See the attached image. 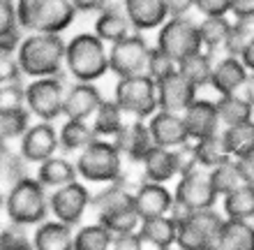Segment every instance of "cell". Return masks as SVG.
Wrapping results in <instances>:
<instances>
[{"label": "cell", "instance_id": "cell-1", "mask_svg": "<svg viewBox=\"0 0 254 250\" xmlns=\"http://www.w3.org/2000/svg\"><path fill=\"white\" fill-rule=\"evenodd\" d=\"M67 44L61 40V35L54 33H35L19 47V65L21 72L35 79L58 77L65 63Z\"/></svg>", "mask_w": 254, "mask_h": 250}, {"label": "cell", "instance_id": "cell-2", "mask_svg": "<svg viewBox=\"0 0 254 250\" xmlns=\"http://www.w3.org/2000/svg\"><path fill=\"white\" fill-rule=\"evenodd\" d=\"M93 206L97 213V223L104 225L114 237L139 232L141 218L134 202V192L127 190L125 185L111 183L93 199Z\"/></svg>", "mask_w": 254, "mask_h": 250}, {"label": "cell", "instance_id": "cell-3", "mask_svg": "<svg viewBox=\"0 0 254 250\" xmlns=\"http://www.w3.org/2000/svg\"><path fill=\"white\" fill-rule=\"evenodd\" d=\"M65 63L69 75L81 83H93L111 72L109 70V51L104 42L95 33H79L67 42Z\"/></svg>", "mask_w": 254, "mask_h": 250}, {"label": "cell", "instance_id": "cell-4", "mask_svg": "<svg viewBox=\"0 0 254 250\" xmlns=\"http://www.w3.org/2000/svg\"><path fill=\"white\" fill-rule=\"evenodd\" d=\"M19 26L30 33H63L72 26L76 7L72 0H19Z\"/></svg>", "mask_w": 254, "mask_h": 250}, {"label": "cell", "instance_id": "cell-5", "mask_svg": "<svg viewBox=\"0 0 254 250\" xmlns=\"http://www.w3.org/2000/svg\"><path fill=\"white\" fill-rule=\"evenodd\" d=\"M49 197L44 192V185L30 176H23L14 190L9 192L5 202V211L9 220L16 225H42L49 213Z\"/></svg>", "mask_w": 254, "mask_h": 250}, {"label": "cell", "instance_id": "cell-6", "mask_svg": "<svg viewBox=\"0 0 254 250\" xmlns=\"http://www.w3.org/2000/svg\"><path fill=\"white\" fill-rule=\"evenodd\" d=\"M125 158L114 142L97 137L93 144H88L83 153L76 160V171H79L86 181L93 183H116L118 176L123 174V163Z\"/></svg>", "mask_w": 254, "mask_h": 250}, {"label": "cell", "instance_id": "cell-7", "mask_svg": "<svg viewBox=\"0 0 254 250\" xmlns=\"http://www.w3.org/2000/svg\"><path fill=\"white\" fill-rule=\"evenodd\" d=\"M157 30H160L157 33V49L164 51L169 58H174L176 63L203 51L199 23H194L188 16H169Z\"/></svg>", "mask_w": 254, "mask_h": 250}, {"label": "cell", "instance_id": "cell-8", "mask_svg": "<svg viewBox=\"0 0 254 250\" xmlns=\"http://www.w3.org/2000/svg\"><path fill=\"white\" fill-rule=\"evenodd\" d=\"M114 100L125 114H132L139 121L150 118L160 109L157 107V82L148 75L118 79Z\"/></svg>", "mask_w": 254, "mask_h": 250}, {"label": "cell", "instance_id": "cell-9", "mask_svg": "<svg viewBox=\"0 0 254 250\" xmlns=\"http://www.w3.org/2000/svg\"><path fill=\"white\" fill-rule=\"evenodd\" d=\"M227 218H222L215 209L190 213L183 223H178L176 248L181 250H208L217 244L220 230Z\"/></svg>", "mask_w": 254, "mask_h": 250}, {"label": "cell", "instance_id": "cell-10", "mask_svg": "<svg viewBox=\"0 0 254 250\" xmlns=\"http://www.w3.org/2000/svg\"><path fill=\"white\" fill-rule=\"evenodd\" d=\"M148 56H150L148 40L141 33H132L125 40L111 44V49H109V70L118 79L146 75Z\"/></svg>", "mask_w": 254, "mask_h": 250}, {"label": "cell", "instance_id": "cell-11", "mask_svg": "<svg viewBox=\"0 0 254 250\" xmlns=\"http://www.w3.org/2000/svg\"><path fill=\"white\" fill-rule=\"evenodd\" d=\"M65 86L61 79L47 77L35 79L30 86H26V104L28 111L35 114L40 121L51 123L65 111Z\"/></svg>", "mask_w": 254, "mask_h": 250}, {"label": "cell", "instance_id": "cell-12", "mask_svg": "<svg viewBox=\"0 0 254 250\" xmlns=\"http://www.w3.org/2000/svg\"><path fill=\"white\" fill-rule=\"evenodd\" d=\"M174 199L181 206H185L190 213H196V211L215 209L220 195H217L208 171L201 169V171H194V174H188V176H178Z\"/></svg>", "mask_w": 254, "mask_h": 250}, {"label": "cell", "instance_id": "cell-13", "mask_svg": "<svg viewBox=\"0 0 254 250\" xmlns=\"http://www.w3.org/2000/svg\"><path fill=\"white\" fill-rule=\"evenodd\" d=\"M93 204V197L88 192L86 185L81 183H67L63 188H58L54 195L49 197V206L54 211V216L65 225H76L83 218L86 209Z\"/></svg>", "mask_w": 254, "mask_h": 250}, {"label": "cell", "instance_id": "cell-14", "mask_svg": "<svg viewBox=\"0 0 254 250\" xmlns=\"http://www.w3.org/2000/svg\"><path fill=\"white\" fill-rule=\"evenodd\" d=\"M183 121L188 128V135L192 142L206 139V137H215L222 132V121L217 114L215 102L196 97L185 111H183Z\"/></svg>", "mask_w": 254, "mask_h": 250}, {"label": "cell", "instance_id": "cell-15", "mask_svg": "<svg viewBox=\"0 0 254 250\" xmlns=\"http://www.w3.org/2000/svg\"><path fill=\"white\" fill-rule=\"evenodd\" d=\"M196 90L185 77L176 70L169 77L157 82V107L162 111H174V114H183L185 109L196 100Z\"/></svg>", "mask_w": 254, "mask_h": 250}, {"label": "cell", "instance_id": "cell-16", "mask_svg": "<svg viewBox=\"0 0 254 250\" xmlns=\"http://www.w3.org/2000/svg\"><path fill=\"white\" fill-rule=\"evenodd\" d=\"M148 130L153 137L155 146H164V149H178L183 144L192 142L183 121V114H174V111H162L157 109L150 118H148Z\"/></svg>", "mask_w": 254, "mask_h": 250}, {"label": "cell", "instance_id": "cell-17", "mask_svg": "<svg viewBox=\"0 0 254 250\" xmlns=\"http://www.w3.org/2000/svg\"><path fill=\"white\" fill-rule=\"evenodd\" d=\"M58 135L51 123H35L28 128V132L21 137V158L26 163H44L49 158H54L56 149H58Z\"/></svg>", "mask_w": 254, "mask_h": 250}, {"label": "cell", "instance_id": "cell-18", "mask_svg": "<svg viewBox=\"0 0 254 250\" xmlns=\"http://www.w3.org/2000/svg\"><path fill=\"white\" fill-rule=\"evenodd\" d=\"M134 202H136V211H139L141 220L169 216V211L174 206V192L164 183L143 181L134 190Z\"/></svg>", "mask_w": 254, "mask_h": 250}, {"label": "cell", "instance_id": "cell-19", "mask_svg": "<svg viewBox=\"0 0 254 250\" xmlns=\"http://www.w3.org/2000/svg\"><path fill=\"white\" fill-rule=\"evenodd\" d=\"M114 144L127 163H141L148 151L155 146L150 130H148V123L139 121V118L132 123H125L121 132L114 137Z\"/></svg>", "mask_w": 254, "mask_h": 250}, {"label": "cell", "instance_id": "cell-20", "mask_svg": "<svg viewBox=\"0 0 254 250\" xmlns=\"http://www.w3.org/2000/svg\"><path fill=\"white\" fill-rule=\"evenodd\" d=\"M248 77H250V70L243 65V61L238 56H222L220 61H215L210 88L217 95L241 93L245 82H248Z\"/></svg>", "mask_w": 254, "mask_h": 250}, {"label": "cell", "instance_id": "cell-21", "mask_svg": "<svg viewBox=\"0 0 254 250\" xmlns=\"http://www.w3.org/2000/svg\"><path fill=\"white\" fill-rule=\"evenodd\" d=\"M102 102H104V97L97 90V86L79 82L67 90L63 114L67 116V121H88L90 116H95V111L100 109Z\"/></svg>", "mask_w": 254, "mask_h": 250}, {"label": "cell", "instance_id": "cell-22", "mask_svg": "<svg viewBox=\"0 0 254 250\" xmlns=\"http://www.w3.org/2000/svg\"><path fill=\"white\" fill-rule=\"evenodd\" d=\"M125 14L134 30H155L169 19L167 0H125Z\"/></svg>", "mask_w": 254, "mask_h": 250}, {"label": "cell", "instance_id": "cell-23", "mask_svg": "<svg viewBox=\"0 0 254 250\" xmlns=\"http://www.w3.org/2000/svg\"><path fill=\"white\" fill-rule=\"evenodd\" d=\"M141 169L146 181L153 183H164L167 185L171 178L178 176V167H176V153L174 149H164V146H153L146 153V158L141 160Z\"/></svg>", "mask_w": 254, "mask_h": 250}, {"label": "cell", "instance_id": "cell-24", "mask_svg": "<svg viewBox=\"0 0 254 250\" xmlns=\"http://www.w3.org/2000/svg\"><path fill=\"white\" fill-rule=\"evenodd\" d=\"M217 250H254V220L227 218L217 237Z\"/></svg>", "mask_w": 254, "mask_h": 250}, {"label": "cell", "instance_id": "cell-25", "mask_svg": "<svg viewBox=\"0 0 254 250\" xmlns=\"http://www.w3.org/2000/svg\"><path fill=\"white\" fill-rule=\"evenodd\" d=\"M139 237L164 250H171L176 248V239H178V223L171 216L148 218V220H141Z\"/></svg>", "mask_w": 254, "mask_h": 250}, {"label": "cell", "instance_id": "cell-26", "mask_svg": "<svg viewBox=\"0 0 254 250\" xmlns=\"http://www.w3.org/2000/svg\"><path fill=\"white\" fill-rule=\"evenodd\" d=\"M33 246L35 250H74V234L69 225L61 220L42 223L33 237Z\"/></svg>", "mask_w": 254, "mask_h": 250}, {"label": "cell", "instance_id": "cell-27", "mask_svg": "<svg viewBox=\"0 0 254 250\" xmlns=\"http://www.w3.org/2000/svg\"><path fill=\"white\" fill-rule=\"evenodd\" d=\"M215 107H217V114H220L222 128L238 125V123H248L254 118V104L243 93L220 95V97L215 100Z\"/></svg>", "mask_w": 254, "mask_h": 250}, {"label": "cell", "instance_id": "cell-28", "mask_svg": "<svg viewBox=\"0 0 254 250\" xmlns=\"http://www.w3.org/2000/svg\"><path fill=\"white\" fill-rule=\"evenodd\" d=\"M213 70H215L213 51H199V54H192L178 63V72H181L194 88L210 86Z\"/></svg>", "mask_w": 254, "mask_h": 250}, {"label": "cell", "instance_id": "cell-29", "mask_svg": "<svg viewBox=\"0 0 254 250\" xmlns=\"http://www.w3.org/2000/svg\"><path fill=\"white\" fill-rule=\"evenodd\" d=\"M224 216L231 220H254V183H243L222 197Z\"/></svg>", "mask_w": 254, "mask_h": 250}, {"label": "cell", "instance_id": "cell-30", "mask_svg": "<svg viewBox=\"0 0 254 250\" xmlns=\"http://www.w3.org/2000/svg\"><path fill=\"white\" fill-rule=\"evenodd\" d=\"M222 139L227 144V151L231 158H245L254 153V118L248 123L222 128Z\"/></svg>", "mask_w": 254, "mask_h": 250}, {"label": "cell", "instance_id": "cell-31", "mask_svg": "<svg viewBox=\"0 0 254 250\" xmlns=\"http://www.w3.org/2000/svg\"><path fill=\"white\" fill-rule=\"evenodd\" d=\"M76 167L72 163H67L65 158H49L40 165L37 169V181L44 188H63L67 183L76 181Z\"/></svg>", "mask_w": 254, "mask_h": 250}, {"label": "cell", "instance_id": "cell-32", "mask_svg": "<svg viewBox=\"0 0 254 250\" xmlns=\"http://www.w3.org/2000/svg\"><path fill=\"white\" fill-rule=\"evenodd\" d=\"M123 116H125V111L118 107V102H116V100L114 102H111V100H104L100 104V109L95 111V118H93L95 135L102 137V139L116 137L123 130V125H125Z\"/></svg>", "mask_w": 254, "mask_h": 250}, {"label": "cell", "instance_id": "cell-33", "mask_svg": "<svg viewBox=\"0 0 254 250\" xmlns=\"http://www.w3.org/2000/svg\"><path fill=\"white\" fill-rule=\"evenodd\" d=\"M132 23L127 19V14H109L102 12L95 21V35L100 37L102 42H109V44H116V42L125 40L132 35Z\"/></svg>", "mask_w": 254, "mask_h": 250}, {"label": "cell", "instance_id": "cell-34", "mask_svg": "<svg viewBox=\"0 0 254 250\" xmlns=\"http://www.w3.org/2000/svg\"><path fill=\"white\" fill-rule=\"evenodd\" d=\"M208 176H210V181H213V185L220 197L229 195V192L236 188H241L243 183H250L248 178H245V174H243V169L236 158H229L227 163H222L215 169H210Z\"/></svg>", "mask_w": 254, "mask_h": 250}, {"label": "cell", "instance_id": "cell-35", "mask_svg": "<svg viewBox=\"0 0 254 250\" xmlns=\"http://www.w3.org/2000/svg\"><path fill=\"white\" fill-rule=\"evenodd\" d=\"M231 23L234 21H229V16H203L199 23V35L201 42H203V49H208V51L224 49Z\"/></svg>", "mask_w": 254, "mask_h": 250}, {"label": "cell", "instance_id": "cell-36", "mask_svg": "<svg viewBox=\"0 0 254 250\" xmlns=\"http://www.w3.org/2000/svg\"><path fill=\"white\" fill-rule=\"evenodd\" d=\"M194 151H196V160H199L201 169H215L217 165L227 163L229 158V151H227V144L222 139V132L215 137H206V139H199V142H194Z\"/></svg>", "mask_w": 254, "mask_h": 250}, {"label": "cell", "instance_id": "cell-37", "mask_svg": "<svg viewBox=\"0 0 254 250\" xmlns=\"http://www.w3.org/2000/svg\"><path fill=\"white\" fill-rule=\"evenodd\" d=\"M58 139H61L63 149L69 153V151L86 149L88 144H93L97 139V135H95L93 125H88V121H67L63 125Z\"/></svg>", "mask_w": 254, "mask_h": 250}, {"label": "cell", "instance_id": "cell-38", "mask_svg": "<svg viewBox=\"0 0 254 250\" xmlns=\"http://www.w3.org/2000/svg\"><path fill=\"white\" fill-rule=\"evenodd\" d=\"M114 244V234L104 225H86L74 234V250H109Z\"/></svg>", "mask_w": 254, "mask_h": 250}, {"label": "cell", "instance_id": "cell-39", "mask_svg": "<svg viewBox=\"0 0 254 250\" xmlns=\"http://www.w3.org/2000/svg\"><path fill=\"white\" fill-rule=\"evenodd\" d=\"M254 37V21H241V19H234L231 23V30H229V37H227V44H224V54L227 56H238L245 51L250 42Z\"/></svg>", "mask_w": 254, "mask_h": 250}, {"label": "cell", "instance_id": "cell-40", "mask_svg": "<svg viewBox=\"0 0 254 250\" xmlns=\"http://www.w3.org/2000/svg\"><path fill=\"white\" fill-rule=\"evenodd\" d=\"M19 49L14 47V40H0V86L19 82Z\"/></svg>", "mask_w": 254, "mask_h": 250}, {"label": "cell", "instance_id": "cell-41", "mask_svg": "<svg viewBox=\"0 0 254 250\" xmlns=\"http://www.w3.org/2000/svg\"><path fill=\"white\" fill-rule=\"evenodd\" d=\"M0 250H35V246L30 244L23 225H7L0 230Z\"/></svg>", "mask_w": 254, "mask_h": 250}, {"label": "cell", "instance_id": "cell-42", "mask_svg": "<svg viewBox=\"0 0 254 250\" xmlns=\"http://www.w3.org/2000/svg\"><path fill=\"white\" fill-rule=\"evenodd\" d=\"M176 70H178V63H176L174 58H169V56L164 54V51H160L157 47L150 49V56H148V68H146V75L150 77V79L160 82V79L169 77L171 72H176Z\"/></svg>", "mask_w": 254, "mask_h": 250}, {"label": "cell", "instance_id": "cell-43", "mask_svg": "<svg viewBox=\"0 0 254 250\" xmlns=\"http://www.w3.org/2000/svg\"><path fill=\"white\" fill-rule=\"evenodd\" d=\"M26 104V88H21L19 82L2 83L0 86V114H9Z\"/></svg>", "mask_w": 254, "mask_h": 250}, {"label": "cell", "instance_id": "cell-44", "mask_svg": "<svg viewBox=\"0 0 254 250\" xmlns=\"http://www.w3.org/2000/svg\"><path fill=\"white\" fill-rule=\"evenodd\" d=\"M19 14L12 0H0V40H16Z\"/></svg>", "mask_w": 254, "mask_h": 250}, {"label": "cell", "instance_id": "cell-45", "mask_svg": "<svg viewBox=\"0 0 254 250\" xmlns=\"http://www.w3.org/2000/svg\"><path fill=\"white\" fill-rule=\"evenodd\" d=\"M176 153V167H178V176H188L194 171H201V165L196 160V151H194V142H188L174 149Z\"/></svg>", "mask_w": 254, "mask_h": 250}, {"label": "cell", "instance_id": "cell-46", "mask_svg": "<svg viewBox=\"0 0 254 250\" xmlns=\"http://www.w3.org/2000/svg\"><path fill=\"white\" fill-rule=\"evenodd\" d=\"M23 165L19 163V158L14 160L12 165H7L5 169H0V204L7 202V197H9V192L14 190V185L23 178Z\"/></svg>", "mask_w": 254, "mask_h": 250}, {"label": "cell", "instance_id": "cell-47", "mask_svg": "<svg viewBox=\"0 0 254 250\" xmlns=\"http://www.w3.org/2000/svg\"><path fill=\"white\" fill-rule=\"evenodd\" d=\"M196 9L203 16H227L231 12V0H196Z\"/></svg>", "mask_w": 254, "mask_h": 250}, {"label": "cell", "instance_id": "cell-48", "mask_svg": "<svg viewBox=\"0 0 254 250\" xmlns=\"http://www.w3.org/2000/svg\"><path fill=\"white\" fill-rule=\"evenodd\" d=\"M114 250H141V237L139 232H132V234H118L114 237Z\"/></svg>", "mask_w": 254, "mask_h": 250}, {"label": "cell", "instance_id": "cell-49", "mask_svg": "<svg viewBox=\"0 0 254 250\" xmlns=\"http://www.w3.org/2000/svg\"><path fill=\"white\" fill-rule=\"evenodd\" d=\"M231 14L234 19L254 21V0H231Z\"/></svg>", "mask_w": 254, "mask_h": 250}, {"label": "cell", "instance_id": "cell-50", "mask_svg": "<svg viewBox=\"0 0 254 250\" xmlns=\"http://www.w3.org/2000/svg\"><path fill=\"white\" fill-rule=\"evenodd\" d=\"M194 7H196V0H167L169 16H188V12Z\"/></svg>", "mask_w": 254, "mask_h": 250}, {"label": "cell", "instance_id": "cell-51", "mask_svg": "<svg viewBox=\"0 0 254 250\" xmlns=\"http://www.w3.org/2000/svg\"><path fill=\"white\" fill-rule=\"evenodd\" d=\"M100 12L109 14H125V0H102Z\"/></svg>", "mask_w": 254, "mask_h": 250}, {"label": "cell", "instance_id": "cell-52", "mask_svg": "<svg viewBox=\"0 0 254 250\" xmlns=\"http://www.w3.org/2000/svg\"><path fill=\"white\" fill-rule=\"evenodd\" d=\"M238 165H241L245 178H248L250 183H254V153L252 156H245V158H238Z\"/></svg>", "mask_w": 254, "mask_h": 250}, {"label": "cell", "instance_id": "cell-53", "mask_svg": "<svg viewBox=\"0 0 254 250\" xmlns=\"http://www.w3.org/2000/svg\"><path fill=\"white\" fill-rule=\"evenodd\" d=\"M241 61L250 72H254V37H252V42H250L248 47H245V51L241 54Z\"/></svg>", "mask_w": 254, "mask_h": 250}, {"label": "cell", "instance_id": "cell-54", "mask_svg": "<svg viewBox=\"0 0 254 250\" xmlns=\"http://www.w3.org/2000/svg\"><path fill=\"white\" fill-rule=\"evenodd\" d=\"M14 160H16V156L9 151V146H7L5 142H0V169H5L7 165H12Z\"/></svg>", "mask_w": 254, "mask_h": 250}, {"label": "cell", "instance_id": "cell-55", "mask_svg": "<svg viewBox=\"0 0 254 250\" xmlns=\"http://www.w3.org/2000/svg\"><path fill=\"white\" fill-rule=\"evenodd\" d=\"M102 0H72V5L81 12H93V9H100Z\"/></svg>", "mask_w": 254, "mask_h": 250}, {"label": "cell", "instance_id": "cell-56", "mask_svg": "<svg viewBox=\"0 0 254 250\" xmlns=\"http://www.w3.org/2000/svg\"><path fill=\"white\" fill-rule=\"evenodd\" d=\"M245 97H248L250 102L254 104V72H250V77H248V82H245V86H243V90H241Z\"/></svg>", "mask_w": 254, "mask_h": 250}, {"label": "cell", "instance_id": "cell-57", "mask_svg": "<svg viewBox=\"0 0 254 250\" xmlns=\"http://www.w3.org/2000/svg\"><path fill=\"white\" fill-rule=\"evenodd\" d=\"M208 250H217V248H215V246H213V248H208Z\"/></svg>", "mask_w": 254, "mask_h": 250}, {"label": "cell", "instance_id": "cell-58", "mask_svg": "<svg viewBox=\"0 0 254 250\" xmlns=\"http://www.w3.org/2000/svg\"><path fill=\"white\" fill-rule=\"evenodd\" d=\"M171 250H181V248H171Z\"/></svg>", "mask_w": 254, "mask_h": 250}]
</instances>
